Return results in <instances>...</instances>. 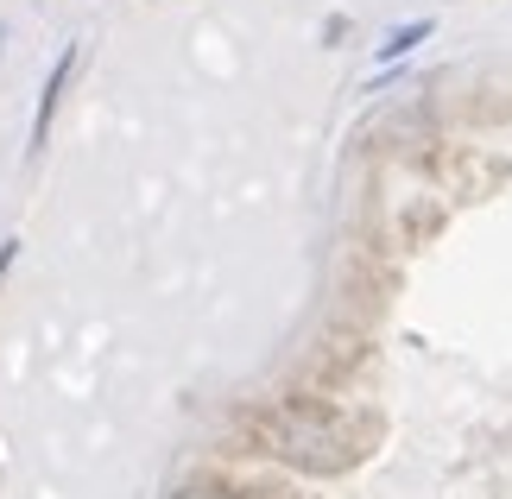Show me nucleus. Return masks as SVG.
Returning <instances> with one entry per match:
<instances>
[{
  "mask_svg": "<svg viewBox=\"0 0 512 499\" xmlns=\"http://www.w3.org/2000/svg\"><path fill=\"white\" fill-rule=\"evenodd\" d=\"M424 38H430V26H399V32H392L386 45H380V57H405L411 45H424Z\"/></svg>",
  "mask_w": 512,
  "mask_h": 499,
  "instance_id": "7ed1b4c3",
  "label": "nucleus"
},
{
  "mask_svg": "<svg viewBox=\"0 0 512 499\" xmlns=\"http://www.w3.org/2000/svg\"><path fill=\"white\" fill-rule=\"evenodd\" d=\"M177 499H234V493H209V487H190V493H177Z\"/></svg>",
  "mask_w": 512,
  "mask_h": 499,
  "instance_id": "20e7f679",
  "label": "nucleus"
},
{
  "mask_svg": "<svg viewBox=\"0 0 512 499\" xmlns=\"http://www.w3.org/2000/svg\"><path fill=\"white\" fill-rule=\"evenodd\" d=\"M70 83V57H57V70H51V83H45V102H38V127H32V146L51 133V108H57V89Z\"/></svg>",
  "mask_w": 512,
  "mask_h": 499,
  "instance_id": "f03ea898",
  "label": "nucleus"
},
{
  "mask_svg": "<svg viewBox=\"0 0 512 499\" xmlns=\"http://www.w3.org/2000/svg\"><path fill=\"white\" fill-rule=\"evenodd\" d=\"M253 430H260V449L285 455V462H298L310 474L342 468V455H348V430L329 411H317V405H279V411H266Z\"/></svg>",
  "mask_w": 512,
  "mask_h": 499,
  "instance_id": "f257e3e1",
  "label": "nucleus"
}]
</instances>
